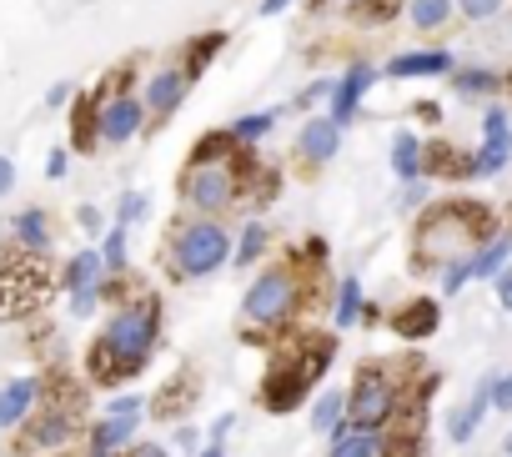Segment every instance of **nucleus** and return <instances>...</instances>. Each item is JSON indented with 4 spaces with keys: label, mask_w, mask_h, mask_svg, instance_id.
<instances>
[{
    "label": "nucleus",
    "mask_w": 512,
    "mask_h": 457,
    "mask_svg": "<svg viewBox=\"0 0 512 457\" xmlns=\"http://www.w3.org/2000/svg\"><path fill=\"white\" fill-rule=\"evenodd\" d=\"M327 262V242L322 237H307L302 252H287L282 262L262 267L251 277V287L241 292V322L251 337L262 332H287L302 312H307V297H312V267Z\"/></svg>",
    "instance_id": "1"
},
{
    "label": "nucleus",
    "mask_w": 512,
    "mask_h": 457,
    "mask_svg": "<svg viewBox=\"0 0 512 457\" xmlns=\"http://www.w3.org/2000/svg\"><path fill=\"white\" fill-rule=\"evenodd\" d=\"M156 347H161V297H151V292L126 297V302L106 317L101 337L91 342L86 372H91L96 387H116V382H126V377H141Z\"/></svg>",
    "instance_id": "2"
},
{
    "label": "nucleus",
    "mask_w": 512,
    "mask_h": 457,
    "mask_svg": "<svg viewBox=\"0 0 512 457\" xmlns=\"http://www.w3.org/2000/svg\"><path fill=\"white\" fill-rule=\"evenodd\" d=\"M487 237H497V221L482 201H437L417 216V272L437 277L442 267L477 257Z\"/></svg>",
    "instance_id": "3"
},
{
    "label": "nucleus",
    "mask_w": 512,
    "mask_h": 457,
    "mask_svg": "<svg viewBox=\"0 0 512 457\" xmlns=\"http://www.w3.org/2000/svg\"><path fill=\"white\" fill-rule=\"evenodd\" d=\"M231 252H236V237L226 216H201V211H181L161 247L171 282H206L221 267H231Z\"/></svg>",
    "instance_id": "4"
},
{
    "label": "nucleus",
    "mask_w": 512,
    "mask_h": 457,
    "mask_svg": "<svg viewBox=\"0 0 512 457\" xmlns=\"http://www.w3.org/2000/svg\"><path fill=\"white\" fill-rule=\"evenodd\" d=\"M332 352H337L332 337H307V332L292 337V352H277L272 367H267V377H262V407H267L272 417H287V412L307 407L317 377H322L327 362H332Z\"/></svg>",
    "instance_id": "5"
},
{
    "label": "nucleus",
    "mask_w": 512,
    "mask_h": 457,
    "mask_svg": "<svg viewBox=\"0 0 512 457\" xmlns=\"http://www.w3.org/2000/svg\"><path fill=\"white\" fill-rule=\"evenodd\" d=\"M402 407H412V397L402 392V372H392V362L357 367V377L347 387V417H352V427L392 432V422L402 417Z\"/></svg>",
    "instance_id": "6"
},
{
    "label": "nucleus",
    "mask_w": 512,
    "mask_h": 457,
    "mask_svg": "<svg viewBox=\"0 0 512 457\" xmlns=\"http://www.w3.org/2000/svg\"><path fill=\"white\" fill-rule=\"evenodd\" d=\"M151 111L141 101V91H101L96 96V131H101V146H126L146 131Z\"/></svg>",
    "instance_id": "7"
},
{
    "label": "nucleus",
    "mask_w": 512,
    "mask_h": 457,
    "mask_svg": "<svg viewBox=\"0 0 512 457\" xmlns=\"http://www.w3.org/2000/svg\"><path fill=\"white\" fill-rule=\"evenodd\" d=\"M191 86H196V76H191L181 61H166V66H156V71L141 81V101H146L151 121H156V126H161V121H171V116L186 106Z\"/></svg>",
    "instance_id": "8"
},
{
    "label": "nucleus",
    "mask_w": 512,
    "mask_h": 457,
    "mask_svg": "<svg viewBox=\"0 0 512 457\" xmlns=\"http://www.w3.org/2000/svg\"><path fill=\"white\" fill-rule=\"evenodd\" d=\"M382 81V66H372V61H352L342 76H337V91H332V106H327V116L337 121V126H352L357 121V111L367 106V96H372V86Z\"/></svg>",
    "instance_id": "9"
},
{
    "label": "nucleus",
    "mask_w": 512,
    "mask_h": 457,
    "mask_svg": "<svg viewBox=\"0 0 512 457\" xmlns=\"http://www.w3.org/2000/svg\"><path fill=\"white\" fill-rule=\"evenodd\" d=\"M342 131H347V126H337L327 111H322V116L312 111V116L302 121V131H297V161H302L307 171L332 166V161H337V151H342Z\"/></svg>",
    "instance_id": "10"
},
{
    "label": "nucleus",
    "mask_w": 512,
    "mask_h": 457,
    "mask_svg": "<svg viewBox=\"0 0 512 457\" xmlns=\"http://www.w3.org/2000/svg\"><path fill=\"white\" fill-rule=\"evenodd\" d=\"M452 71H457V56H452L447 46L397 51V56L382 66V76H392V81H437V76H452Z\"/></svg>",
    "instance_id": "11"
},
{
    "label": "nucleus",
    "mask_w": 512,
    "mask_h": 457,
    "mask_svg": "<svg viewBox=\"0 0 512 457\" xmlns=\"http://www.w3.org/2000/svg\"><path fill=\"white\" fill-rule=\"evenodd\" d=\"M41 392H46L41 377H11V382H0V432L26 427L36 417V407H41Z\"/></svg>",
    "instance_id": "12"
},
{
    "label": "nucleus",
    "mask_w": 512,
    "mask_h": 457,
    "mask_svg": "<svg viewBox=\"0 0 512 457\" xmlns=\"http://www.w3.org/2000/svg\"><path fill=\"white\" fill-rule=\"evenodd\" d=\"M387 327H392L397 337H407V342H422V337H432V332L442 327V302H437V297H412V302L392 307Z\"/></svg>",
    "instance_id": "13"
},
{
    "label": "nucleus",
    "mask_w": 512,
    "mask_h": 457,
    "mask_svg": "<svg viewBox=\"0 0 512 457\" xmlns=\"http://www.w3.org/2000/svg\"><path fill=\"white\" fill-rule=\"evenodd\" d=\"M76 407H36V417L26 422V447L31 452H41V447H61V442H71V432H76Z\"/></svg>",
    "instance_id": "14"
},
{
    "label": "nucleus",
    "mask_w": 512,
    "mask_h": 457,
    "mask_svg": "<svg viewBox=\"0 0 512 457\" xmlns=\"http://www.w3.org/2000/svg\"><path fill=\"white\" fill-rule=\"evenodd\" d=\"M392 176L407 186V181H422L427 176V141L412 131V126H397V136H392Z\"/></svg>",
    "instance_id": "15"
},
{
    "label": "nucleus",
    "mask_w": 512,
    "mask_h": 457,
    "mask_svg": "<svg viewBox=\"0 0 512 457\" xmlns=\"http://www.w3.org/2000/svg\"><path fill=\"white\" fill-rule=\"evenodd\" d=\"M136 427H141V417H111L106 412L91 427V437H86V457H116V452H126L136 442Z\"/></svg>",
    "instance_id": "16"
},
{
    "label": "nucleus",
    "mask_w": 512,
    "mask_h": 457,
    "mask_svg": "<svg viewBox=\"0 0 512 457\" xmlns=\"http://www.w3.org/2000/svg\"><path fill=\"white\" fill-rule=\"evenodd\" d=\"M11 242L21 252H36V257L51 252V216H46V206H26V211L11 216Z\"/></svg>",
    "instance_id": "17"
},
{
    "label": "nucleus",
    "mask_w": 512,
    "mask_h": 457,
    "mask_svg": "<svg viewBox=\"0 0 512 457\" xmlns=\"http://www.w3.org/2000/svg\"><path fill=\"white\" fill-rule=\"evenodd\" d=\"M487 412H492V377H482L477 382V392L467 397V407L462 412H452V422H447V437L462 447V442H472L477 437V427L487 422Z\"/></svg>",
    "instance_id": "18"
},
{
    "label": "nucleus",
    "mask_w": 512,
    "mask_h": 457,
    "mask_svg": "<svg viewBox=\"0 0 512 457\" xmlns=\"http://www.w3.org/2000/svg\"><path fill=\"white\" fill-rule=\"evenodd\" d=\"M272 252V226L262 221V216H246L241 221V232H236V252H231V267L236 272H246V267H256Z\"/></svg>",
    "instance_id": "19"
},
{
    "label": "nucleus",
    "mask_w": 512,
    "mask_h": 457,
    "mask_svg": "<svg viewBox=\"0 0 512 457\" xmlns=\"http://www.w3.org/2000/svg\"><path fill=\"white\" fill-rule=\"evenodd\" d=\"M307 422H312V432L317 437H337L352 417H347V392L342 387H327V392H317L312 397V407H307Z\"/></svg>",
    "instance_id": "20"
},
{
    "label": "nucleus",
    "mask_w": 512,
    "mask_h": 457,
    "mask_svg": "<svg viewBox=\"0 0 512 457\" xmlns=\"http://www.w3.org/2000/svg\"><path fill=\"white\" fill-rule=\"evenodd\" d=\"M447 81L462 101H492L497 91H507V76H497L492 66H457Z\"/></svg>",
    "instance_id": "21"
},
{
    "label": "nucleus",
    "mask_w": 512,
    "mask_h": 457,
    "mask_svg": "<svg viewBox=\"0 0 512 457\" xmlns=\"http://www.w3.org/2000/svg\"><path fill=\"white\" fill-rule=\"evenodd\" d=\"M111 272H106V257L101 247H81L66 267H61V292H81V287H101Z\"/></svg>",
    "instance_id": "22"
},
{
    "label": "nucleus",
    "mask_w": 512,
    "mask_h": 457,
    "mask_svg": "<svg viewBox=\"0 0 512 457\" xmlns=\"http://www.w3.org/2000/svg\"><path fill=\"white\" fill-rule=\"evenodd\" d=\"M402 16H407V26L417 36H437V31H447L457 21V0H407Z\"/></svg>",
    "instance_id": "23"
},
{
    "label": "nucleus",
    "mask_w": 512,
    "mask_h": 457,
    "mask_svg": "<svg viewBox=\"0 0 512 457\" xmlns=\"http://www.w3.org/2000/svg\"><path fill=\"white\" fill-rule=\"evenodd\" d=\"M362 307H367L362 277H342V282H337V302H332V327H337V332L362 327Z\"/></svg>",
    "instance_id": "24"
},
{
    "label": "nucleus",
    "mask_w": 512,
    "mask_h": 457,
    "mask_svg": "<svg viewBox=\"0 0 512 457\" xmlns=\"http://www.w3.org/2000/svg\"><path fill=\"white\" fill-rule=\"evenodd\" d=\"M502 267H512V232H497V237H487V242L477 247V257H472V282H492Z\"/></svg>",
    "instance_id": "25"
},
{
    "label": "nucleus",
    "mask_w": 512,
    "mask_h": 457,
    "mask_svg": "<svg viewBox=\"0 0 512 457\" xmlns=\"http://www.w3.org/2000/svg\"><path fill=\"white\" fill-rule=\"evenodd\" d=\"M287 116V106H267V111H246V116H236L226 131L241 141V146H256V141H267L272 131H277V121Z\"/></svg>",
    "instance_id": "26"
},
{
    "label": "nucleus",
    "mask_w": 512,
    "mask_h": 457,
    "mask_svg": "<svg viewBox=\"0 0 512 457\" xmlns=\"http://www.w3.org/2000/svg\"><path fill=\"white\" fill-rule=\"evenodd\" d=\"M96 247H101V257H106V272H111V277H126V267H131V252H126V247H131V226L111 221L106 237H101Z\"/></svg>",
    "instance_id": "27"
},
{
    "label": "nucleus",
    "mask_w": 512,
    "mask_h": 457,
    "mask_svg": "<svg viewBox=\"0 0 512 457\" xmlns=\"http://www.w3.org/2000/svg\"><path fill=\"white\" fill-rule=\"evenodd\" d=\"M512 166V141H482L472 151V181H492Z\"/></svg>",
    "instance_id": "28"
},
{
    "label": "nucleus",
    "mask_w": 512,
    "mask_h": 457,
    "mask_svg": "<svg viewBox=\"0 0 512 457\" xmlns=\"http://www.w3.org/2000/svg\"><path fill=\"white\" fill-rule=\"evenodd\" d=\"M221 46H226V36H221V31H206V36L186 41V51H181V66H186L191 76H201V71H206V61H211Z\"/></svg>",
    "instance_id": "29"
},
{
    "label": "nucleus",
    "mask_w": 512,
    "mask_h": 457,
    "mask_svg": "<svg viewBox=\"0 0 512 457\" xmlns=\"http://www.w3.org/2000/svg\"><path fill=\"white\" fill-rule=\"evenodd\" d=\"M186 392H196V377H191V372H181L166 392H156L151 412H156V417H181V412H186V407H181V402H186Z\"/></svg>",
    "instance_id": "30"
},
{
    "label": "nucleus",
    "mask_w": 512,
    "mask_h": 457,
    "mask_svg": "<svg viewBox=\"0 0 512 457\" xmlns=\"http://www.w3.org/2000/svg\"><path fill=\"white\" fill-rule=\"evenodd\" d=\"M146 216H151V196L136 191V186H126V191L116 196V221H121V226H136V221H146Z\"/></svg>",
    "instance_id": "31"
},
{
    "label": "nucleus",
    "mask_w": 512,
    "mask_h": 457,
    "mask_svg": "<svg viewBox=\"0 0 512 457\" xmlns=\"http://www.w3.org/2000/svg\"><path fill=\"white\" fill-rule=\"evenodd\" d=\"M332 91H337V76H317V81H307V91L292 101L297 111H317V106H332Z\"/></svg>",
    "instance_id": "32"
},
{
    "label": "nucleus",
    "mask_w": 512,
    "mask_h": 457,
    "mask_svg": "<svg viewBox=\"0 0 512 457\" xmlns=\"http://www.w3.org/2000/svg\"><path fill=\"white\" fill-rule=\"evenodd\" d=\"M502 11H507V0H457V16L472 21V26H487V21H497Z\"/></svg>",
    "instance_id": "33"
},
{
    "label": "nucleus",
    "mask_w": 512,
    "mask_h": 457,
    "mask_svg": "<svg viewBox=\"0 0 512 457\" xmlns=\"http://www.w3.org/2000/svg\"><path fill=\"white\" fill-rule=\"evenodd\" d=\"M111 282V277H106ZM106 282L101 287H81V292H66V307H71V317H91L101 302H106Z\"/></svg>",
    "instance_id": "34"
},
{
    "label": "nucleus",
    "mask_w": 512,
    "mask_h": 457,
    "mask_svg": "<svg viewBox=\"0 0 512 457\" xmlns=\"http://www.w3.org/2000/svg\"><path fill=\"white\" fill-rule=\"evenodd\" d=\"M427 201H432V176L407 181V186H402V196H397V206H402V211H422Z\"/></svg>",
    "instance_id": "35"
},
{
    "label": "nucleus",
    "mask_w": 512,
    "mask_h": 457,
    "mask_svg": "<svg viewBox=\"0 0 512 457\" xmlns=\"http://www.w3.org/2000/svg\"><path fill=\"white\" fill-rule=\"evenodd\" d=\"M171 447H176V452H201V427H196V422H176Z\"/></svg>",
    "instance_id": "36"
},
{
    "label": "nucleus",
    "mask_w": 512,
    "mask_h": 457,
    "mask_svg": "<svg viewBox=\"0 0 512 457\" xmlns=\"http://www.w3.org/2000/svg\"><path fill=\"white\" fill-rule=\"evenodd\" d=\"M492 412H512V372L492 377Z\"/></svg>",
    "instance_id": "37"
},
{
    "label": "nucleus",
    "mask_w": 512,
    "mask_h": 457,
    "mask_svg": "<svg viewBox=\"0 0 512 457\" xmlns=\"http://www.w3.org/2000/svg\"><path fill=\"white\" fill-rule=\"evenodd\" d=\"M76 221H81V232L106 237V216H101V206H76Z\"/></svg>",
    "instance_id": "38"
},
{
    "label": "nucleus",
    "mask_w": 512,
    "mask_h": 457,
    "mask_svg": "<svg viewBox=\"0 0 512 457\" xmlns=\"http://www.w3.org/2000/svg\"><path fill=\"white\" fill-rule=\"evenodd\" d=\"M66 171H71V151L56 146V151L46 156V181H66Z\"/></svg>",
    "instance_id": "39"
},
{
    "label": "nucleus",
    "mask_w": 512,
    "mask_h": 457,
    "mask_svg": "<svg viewBox=\"0 0 512 457\" xmlns=\"http://www.w3.org/2000/svg\"><path fill=\"white\" fill-rule=\"evenodd\" d=\"M71 96H76V81H56V86L46 91V106L61 111V106H71Z\"/></svg>",
    "instance_id": "40"
},
{
    "label": "nucleus",
    "mask_w": 512,
    "mask_h": 457,
    "mask_svg": "<svg viewBox=\"0 0 512 457\" xmlns=\"http://www.w3.org/2000/svg\"><path fill=\"white\" fill-rule=\"evenodd\" d=\"M492 287H497V307L512 312V267H502V272L492 277Z\"/></svg>",
    "instance_id": "41"
},
{
    "label": "nucleus",
    "mask_w": 512,
    "mask_h": 457,
    "mask_svg": "<svg viewBox=\"0 0 512 457\" xmlns=\"http://www.w3.org/2000/svg\"><path fill=\"white\" fill-rule=\"evenodd\" d=\"M231 427H236V412H221V417L206 427V442H226V437H231Z\"/></svg>",
    "instance_id": "42"
},
{
    "label": "nucleus",
    "mask_w": 512,
    "mask_h": 457,
    "mask_svg": "<svg viewBox=\"0 0 512 457\" xmlns=\"http://www.w3.org/2000/svg\"><path fill=\"white\" fill-rule=\"evenodd\" d=\"M11 186H16V161L0 156V196H11Z\"/></svg>",
    "instance_id": "43"
},
{
    "label": "nucleus",
    "mask_w": 512,
    "mask_h": 457,
    "mask_svg": "<svg viewBox=\"0 0 512 457\" xmlns=\"http://www.w3.org/2000/svg\"><path fill=\"white\" fill-rule=\"evenodd\" d=\"M382 322H387L382 302H367V307H362V327H382Z\"/></svg>",
    "instance_id": "44"
},
{
    "label": "nucleus",
    "mask_w": 512,
    "mask_h": 457,
    "mask_svg": "<svg viewBox=\"0 0 512 457\" xmlns=\"http://www.w3.org/2000/svg\"><path fill=\"white\" fill-rule=\"evenodd\" d=\"M131 457H171V447H161V442H136Z\"/></svg>",
    "instance_id": "45"
},
{
    "label": "nucleus",
    "mask_w": 512,
    "mask_h": 457,
    "mask_svg": "<svg viewBox=\"0 0 512 457\" xmlns=\"http://www.w3.org/2000/svg\"><path fill=\"white\" fill-rule=\"evenodd\" d=\"M282 11H292V0H262V6H256V16H282Z\"/></svg>",
    "instance_id": "46"
},
{
    "label": "nucleus",
    "mask_w": 512,
    "mask_h": 457,
    "mask_svg": "<svg viewBox=\"0 0 512 457\" xmlns=\"http://www.w3.org/2000/svg\"><path fill=\"white\" fill-rule=\"evenodd\" d=\"M191 457H226V442H206L201 452H191Z\"/></svg>",
    "instance_id": "47"
},
{
    "label": "nucleus",
    "mask_w": 512,
    "mask_h": 457,
    "mask_svg": "<svg viewBox=\"0 0 512 457\" xmlns=\"http://www.w3.org/2000/svg\"><path fill=\"white\" fill-rule=\"evenodd\" d=\"M507 457H512V437H507Z\"/></svg>",
    "instance_id": "48"
},
{
    "label": "nucleus",
    "mask_w": 512,
    "mask_h": 457,
    "mask_svg": "<svg viewBox=\"0 0 512 457\" xmlns=\"http://www.w3.org/2000/svg\"><path fill=\"white\" fill-rule=\"evenodd\" d=\"M342 6H357V0H342Z\"/></svg>",
    "instance_id": "49"
}]
</instances>
